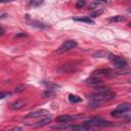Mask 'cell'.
I'll list each match as a JSON object with an SVG mask.
<instances>
[{
    "mask_svg": "<svg viewBox=\"0 0 131 131\" xmlns=\"http://www.w3.org/2000/svg\"><path fill=\"white\" fill-rule=\"evenodd\" d=\"M74 21L77 22H83V23H87V24H94V22L91 20L89 16H84V18H75Z\"/></svg>",
    "mask_w": 131,
    "mask_h": 131,
    "instance_id": "cell-18",
    "label": "cell"
},
{
    "mask_svg": "<svg viewBox=\"0 0 131 131\" xmlns=\"http://www.w3.org/2000/svg\"><path fill=\"white\" fill-rule=\"evenodd\" d=\"M0 131H3V130H0Z\"/></svg>",
    "mask_w": 131,
    "mask_h": 131,
    "instance_id": "cell-31",
    "label": "cell"
},
{
    "mask_svg": "<svg viewBox=\"0 0 131 131\" xmlns=\"http://www.w3.org/2000/svg\"><path fill=\"white\" fill-rule=\"evenodd\" d=\"M77 45H78V43L75 40H67L55 50V53H62V52H65V51L71 50L74 47H76Z\"/></svg>",
    "mask_w": 131,
    "mask_h": 131,
    "instance_id": "cell-4",
    "label": "cell"
},
{
    "mask_svg": "<svg viewBox=\"0 0 131 131\" xmlns=\"http://www.w3.org/2000/svg\"><path fill=\"white\" fill-rule=\"evenodd\" d=\"M86 5V2L84 1V0H79V1L76 3V7L77 8H82L83 6H85Z\"/></svg>",
    "mask_w": 131,
    "mask_h": 131,
    "instance_id": "cell-25",
    "label": "cell"
},
{
    "mask_svg": "<svg viewBox=\"0 0 131 131\" xmlns=\"http://www.w3.org/2000/svg\"><path fill=\"white\" fill-rule=\"evenodd\" d=\"M9 131H23V128L22 127H14V128H12Z\"/></svg>",
    "mask_w": 131,
    "mask_h": 131,
    "instance_id": "cell-28",
    "label": "cell"
},
{
    "mask_svg": "<svg viewBox=\"0 0 131 131\" xmlns=\"http://www.w3.org/2000/svg\"><path fill=\"white\" fill-rule=\"evenodd\" d=\"M96 90V93H107V92H110L111 89L109 87H105V86H97L95 88Z\"/></svg>",
    "mask_w": 131,
    "mask_h": 131,
    "instance_id": "cell-19",
    "label": "cell"
},
{
    "mask_svg": "<svg viewBox=\"0 0 131 131\" xmlns=\"http://www.w3.org/2000/svg\"><path fill=\"white\" fill-rule=\"evenodd\" d=\"M27 34L25 33H21V34H16V35L14 36V38H21V37H26Z\"/></svg>",
    "mask_w": 131,
    "mask_h": 131,
    "instance_id": "cell-27",
    "label": "cell"
},
{
    "mask_svg": "<svg viewBox=\"0 0 131 131\" xmlns=\"http://www.w3.org/2000/svg\"><path fill=\"white\" fill-rule=\"evenodd\" d=\"M107 56H109V52H107L105 50H98L93 53V58L95 59H106Z\"/></svg>",
    "mask_w": 131,
    "mask_h": 131,
    "instance_id": "cell-15",
    "label": "cell"
},
{
    "mask_svg": "<svg viewBox=\"0 0 131 131\" xmlns=\"http://www.w3.org/2000/svg\"><path fill=\"white\" fill-rule=\"evenodd\" d=\"M46 115H48V111H46V110H37V111L29 113L26 116V118L27 119H34V118L43 117V116H46Z\"/></svg>",
    "mask_w": 131,
    "mask_h": 131,
    "instance_id": "cell-8",
    "label": "cell"
},
{
    "mask_svg": "<svg viewBox=\"0 0 131 131\" xmlns=\"http://www.w3.org/2000/svg\"><path fill=\"white\" fill-rule=\"evenodd\" d=\"M42 95L44 96V97L49 98V97H51V96L54 95V91L53 90H50V89H47V90H45L44 92L42 93Z\"/></svg>",
    "mask_w": 131,
    "mask_h": 131,
    "instance_id": "cell-21",
    "label": "cell"
},
{
    "mask_svg": "<svg viewBox=\"0 0 131 131\" xmlns=\"http://www.w3.org/2000/svg\"><path fill=\"white\" fill-rule=\"evenodd\" d=\"M124 20V16L122 15H116V16H113V18H111V22H115V23H118V22H122Z\"/></svg>",
    "mask_w": 131,
    "mask_h": 131,
    "instance_id": "cell-23",
    "label": "cell"
},
{
    "mask_svg": "<svg viewBox=\"0 0 131 131\" xmlns=\"http://www.w3.org/2000/svg\"><path fill=\"white\" fill-rule=\"evenodd\" d=\"M6 95H7V93H5V92H0V99L4 98Z\"/></svg>",
    "mask_w": 131,
    "mask_h": 131,
    "instance_id": "cell-29",
    "label": "cell"
},
{
    "mask_svg": "<svg viewBox=\"0 0 131 131\" xmlns=\"http://www.w3.org/2000/svg\"><path fill=\"white\" fill-rule=\"evenodd\" d=\"M69 130L72 131H92L93 127L87 124H77V125H70Z\"/></svg>",
    "mask_w": 131,
    "mask_h": 131,
    "instance_id": "cell-6",
    "label": "cell"
},
{
    "mask_svg": "<svg viewBox=\"0 0 131 131\" xmlns=\"http://www.w3.org/2000/svg\"><path fill=\"white\" fill-rule=\"evenodd\" d=\"M25 88H26V86L25 85H22V86H19V87H16L15 88V92H22L23 90H25Z\"/></svg>",
    "mask_w": 131,
    "mask_h": 131,
    "instance_id": "cell-26",
    "label": "cell"
},
{
    "mask_svg": "<svg viewBox=\"0 0 131 131\" xmlns=\"http://www.w3.org/2000/svg\"><path fill=\"white\" fill-rule=\"evenodd\" d=\"M102 102L98 101V100H90L89 104H88V107L89 109H97L101 106Z\"/></svg>",
    "mask_w": 131,
    "mask_h": 131,
    "instance_id": "cell-17",
    "label": "cell"
},
{
    "mask_svg": "<svg viewBox=\"0 0 131 131\" xmlns=\"http://www.w3.org/2000/svg\"><path fill=\"white\" fill-rule=\"evenodd\" d=\"M116 96L115 93L113 92H107V93H93V94H90L87 95V97L90 100H98V101H106V100H110L112 98H114Z\"/></svg>",
    "mask_w": 131,
    "mask_h": 131,
    "instance_id": "cell-1",
    "label": "cell"
},
{
    "mask_svg": "<svg viewBox=\"0 0 131 131\" xmlns=\"http://www.w3.org/2000/svg\"><path fill=\"white\" fill-rule=\"evenodd\" d=\"M51 121H52V118L50 116L49 117H45L44 119H42L41 121H38L36 123H33V124H29V123H24L26 126H29V127H33V128H40V127H43V126H46L48 125Z\"/></svg>",
    "mask_w": 131,
    "mask_h": 131,
    "instance_id": "cell-5",
    "label": "cell"
},
{
    "mask_svg": "<svg viewBox=\"0 0 131 131\" xmlns=\"http://www.w3.org/2000/svg\"><path fill=\"white\" fill-rule=\"evenodd\" d=\"M3 34H4V30L2 29V28H1V27H0V36H2V35H3Z\"/></svg>",
    "mask_w": 131,
    "mask_h": 131,
    "instance_id": "cell-30",
    "label": "cell"
},
{
    "mask_svg": "<svg viewBox=\"0 0 131 131\" xmlns=\"http://www.w3.org/2000/svg\"><path fill=\"white\" fill-rule=\"evenodd\" d=\"M42 3H43V1H41V0H31V1L29 2V4L31 5V6H33V7L40 6Z\"/></svg>",
    "mask_w": 131,
    "mask_h": 131,
    "instance_id": "cell-22",
    "label": "cell"
},
{
    "mask_svg": "<svg viewBox=\"0 0 131 131\" xmlns=\"http://www.w3.org/2000/svg\"><path fill=\"white\" fill-rule=\"evenodd\" d=\"M123 114H124V113H122V112H120V111H118V110H115V111H113V112L111 113V115L114 116V117H121V116H123Z\"/></svg>",
    "mask_w": 131,
    "mask_h": 131,
    "instance_id": "cell-24",
    "label": "cell"
},
{
    "mask_svg": "<svg viewBox=\"0 0 131 131\" xmlns=\"http://www.w3.org/2000/svg\"><path fill=\"white\" fill-rule=\"evenodd\" d=\"M74 68L73 65H64L61 68H60V69L56 71L59 74H65V73H69L72 71V69Z\"/></svg>",
    "mask_w": 131,
    "mask_h": 131,
    "instance_id": "cell-14",
    "label": "cell"
},
{
    "mask_svg": "<svg viewBox=\"0 0 131 131\" xmlns=\"http://www.w3.org/2000/svg\"><path fill=\"white\" fill-rule=\"evenodd\" d=\"M111 74H113V72L110 69H100V70H97V71H94L92 75H94V76H98V75L111 76Z\"/></svg>",
    "mask_w": 131,
    "mask_h": 131,
    "instance_id": "cell-12",
    "label": "cell"
},
{
    "mask_svg": "<svg viewBox=\"0 0 131 131\" xmlns=\"http://www.w3.org/2000/svg\"><path fill=\"white\" fill-rule=\"evenodd\" d=\"M30 25L32 27H36V28H40V29H48L50 27L47 24H44L42 22H39V21H31L30 22Z\"/></svg>",
    "mask_w": 131,
    "mask_h": 131,
    "instance_id": "cell-11",
    "label": "cell"
},
{
    "mask_svg": "<svg viewBox=\"0 0 131 131\" xmlns=\"http://www.w3.org/2000/svg\"><path fill=\"white\" fill-rule=\"evenodd\" d=\"M83 117V115L81 116H71V115H61V116H59L56 118V122H59L60 124H67L71 121H73L74 119H77V118H81Z\"/></svg>",
    "mask_w": 131,
    "mask_h": 131,
    "instance_id": "cell-7",
    "label": "cell"
},
{
    "mask_svg": "<svg viewBox=\"0 0 131 131\" xmlns=\"http://www.w3.org/2000/svg\"><path fill=\"white\" fill-rule=\"evenodd\" d=\"M25 106H26V100H24V99H18V100H15L14 102H12V104L10 105V109L13 110V111L21 110Z\"/></svg>",
    "mask_w": 131,
    "mask_h": 131,
    "instance_id": "cell-10",
    "label": "cell"
},
{
    "mask_svg": "<svg viewBox=\"0 0 131 131\" xmlns=\"http://www.w3.org/2000/svg\"><path fill=\"white\" fill-rule=\"evenodd\" d=\"M85 124L90 125V126H98V127H110L113 126V123L110 121H106V120H102V119L99 118H91L89 120L85 121Z\"/></svg>",
    "mask_w": 131,
    "mask_h": 131,
    "instance_id": "cell-3",
    "label": "cell"
},
{
    "mask_svg": "<svg viewBox=\"0 0 131 131\" xmlns=\"http://www.w3.org/2000/svg\"><path fill=\"white\" fill-rule=\"evenodd\" d=\"M130 109H131V105L127 102V104H122V105H120L116 110L120 111V112H122V113H126V112L130 111Z\"/></svg>",
    "mask_w": 131,
    "mask_h": 131,
    "instance_id": "cell-16",
    "label": "cell"
},
{
    "mask_svg": "<svg viewBox=\"0 0 131 131\" xmlns=\"http://www.w3.org/2000/svg\"><path fill=\"white\" fill-rule=\"evenodd\" d=\"M42 84L45 85V86L47 87V89H50V90H54V89H59V88H60V85L55 84V83L50 82V81H43Z\"/></svg>",
    "mask_w": 131,
    "mask_h": 131,
    "instance_id": "cell-13",
    "label": "cell"
},
{
    "mask_svg": "<svg viewBox=\"0 0 131 131\" xmlns=\"http://www.w3.org/2000/svg\"><path fill=\"white\" fill-rule=\"evenodd\" d=\"M110 60L113 61L114 64V68L115 69H119V70H123L127 67V60H125L124 58H121V56H117V55H113L111 53H109Z\"/></svg>",
    "mask_w": 131,
    "mask_h": 131,
    "instance_id": "cell-2",
    "label": "cell"
},
{
    "mask_svg": "<svg viewBox=\"0 0 131 131\" xmlns=\"http://www.w3.org/2000/svg\"><path fill=\"white\" fill-rule=\"evenodd\" d=\"M69 100H70L71 102H80V101H82V98L79 97V96H77V95L70 94V95H69Z\"/></svg>",
    "mask_w": 131,
    "mask_h": 131,
    "instance_id": "cell-20",
    "label": "cell"
},
{
    "mask_svg": "<svg viewBox=\"0 0 131 131\" xmlns=\"http://www.w3.org/2000/svg\"><path fill=\"white\" fill-rule=\"evenodd\" d=\"M102 83V80L98 77V76H90L87 80H86V84L88 85H91V86H99Z\"/></svg>",
    "mask_w": 131,
    "mask_h": 131,
    "instance_id": "cell-9",
    "label": "cell"
}]
</instances>
